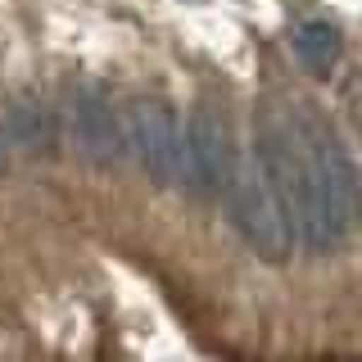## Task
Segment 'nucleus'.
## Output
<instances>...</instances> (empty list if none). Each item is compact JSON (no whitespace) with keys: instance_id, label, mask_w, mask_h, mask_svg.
<instances>
[{"instance_id":"39448f33","label":"nucleus","mask_w":362,"mask_h":362,"mask_svg":"<svg viewBox=\"0 0 362 362\" xmlns=\"http://www.w3.org/2000/svg\"><path fill=\"white\" fill-rule=\"evenodd\" d=\"M68 136H73V150L95 168H118L122 163V122L113 113L109 95L95 82H82L73 90V105H68Z\"/></svg>"},{"instance_id":"20e7f679","label":"nucleus","mask_w":362,"mask_h":362,"mask_svg":"<svg viewBox=\"0 0 362 362\" xmlns=\"http://www.w3.org/2000/svg\"><path fill=\"white\" fill-rule=\"evenodd\" d=\"M231 163H235V145H231L226 113L213 100H199L195 113H190L186 141H181V173L177 177H186L199 199H218L226 190Z\"/></svg>"},{"instance_id":"423d86ee","label":"nucleus","mask_w":362,"mask_h":362,"mask_svg":"<svg viewBox=\"0 0 362 362\" xmlns=\"http://www.w3.org/2000/svg\"><path fill=\"white\" fill-rule=\"evenodd\" d=\"M294 59H299L308 73L317 77V82H326V77L339 68V54H344V41H339V32L331 28V23L313 18L303 23V28H294Z\"/></svg>"},{"instance_id":"7ed1b4c3","label":"nucleus","mask_w":362,"mask_h":362,"mask_svg":"<svg viewBox=\"0 0 362 362\" xmlns=\"http://www.w3.org/2000/svg\"><path fill=\"white\" fill-rule=\"evenodd\" d=\"M122 141L154 186H173L181 173V122L163 95H136L122 118Z\"/></svg>"},{"instance_id":"f03ea898","label":"nucleus","mask_w":362,"mask_h":362,"mask_svg":"<svg viewBox=\"0 0 362 362\" xmlns=\"http://www.w3.org/2000/svg\"><path fill=\"white\" fill-rule=\"evenodd\" d=\"M222 195L231 199V222H235V231L245 235V245L254 249L258 258H267V263H286L290 245H294L290 213H286V204H281V195L272 190V181H267L263 168H258L254 154L249 158L235 154Z\"/></svg>"},{"instance_id":"f257e3e1","label":"nucleus","mask_w":362,"mask_h":362,"mask_svg":"<svg viewBox=\"0 0 362 362\" xmlns=\"http://www.w3.org/2000/svg\"><path fill=\"white\" fill-rule=\"evenodd\" d=\"M294 136L303 154V186L294 218L313 254H335L362 226V177L322 109L303 105L294 113Z\"/></svg>"}]
</instances>
